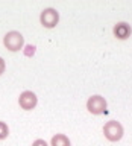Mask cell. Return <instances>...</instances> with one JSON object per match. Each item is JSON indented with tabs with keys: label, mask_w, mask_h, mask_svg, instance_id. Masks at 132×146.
I'll list each match as a JSON object with an SVG mask.
<instances>
[{
	"label": "cell",
	"mask_w": 132,
	"mask_h": 146,
	"mask_svg": "<svg viewBox=\"0 0 132 146\" xmlns=\"http://www.w3.org/2000/svg\"><path fill=\"white\" fill-rule=\"evenodd\" d=\"M3 44L8 50L17 52V50H20L23 47V44H24V36L17 31H11L3 36Z\"/></svg>",
	"instance_id": "1"
},
{
	"label": "cell",
	"mask_w": 132,
	"mask_h": 146,
	"mask_svg": "<svg viewBox=\"0 0 132 146\" xmlns=\"http://www.w3.org/2000/svg\"><path fill=\"white\" fill-rule=\"evenodd\" d=\"M103 134L109 141H118L123 137V126L117 120H109L103 126Z\"/></svg>",
	"instance_id": "2"
},
{
	"label": "cell",
	"mask_w": 132,
	"mask_h": 146,
	"mask_svg": "<svg viewBox=\"0 0 132 146\" xmlns=\"http://www.w3.org/2000/svg\"><path fill=\"white\" fill-rule=\"evenodd\" d=\"M86 110L94 114V116H99V114L106 113V100L105 98H102L100 94H94L86 100Z\"/></svg>",
	"instance_id": "3"
},
{
	"label": "cell",
	"mask_w": 132,
	"mask_h": 146,
	"mask_svg": "<svg viewBox=\"0 0 132 146\" xmlns=\"http://www.w3.org/2000/svg\"><path fill=\"white\" fill-rule=\"evenodd\" d=\"M40 21H41V25H43L44 27L52 29V27H55L58 25L59 14H58L56 9H53V8H46L44 11L41 12V15H40Z\"/></svg>",
	"instance_id": "4"
},
{
	"label": "cell",
	"mask_w": 132,
	"mask_h": 146,
	"mask_svg": "<svg viewBox=\"0 0 132 146\" xmlns=\"http://www.w3.org/2000/svg\"><path fill=\"white\" fill-rule=\"evenodd\" d=\"M18 104H20V107L23 110H26V111H29V110H34L36 107V104H38V98H36V94L34 91H23L20 94V98H18Z\"/></svg>",
	"instance_id": "5"
},
{
	"label": "cell",
	"mask_w": 132,
	"mask_h": 146,
	"mask_svg": "<svg viewBox=\"0 0 132 146\" xmlns=\"http://www.w3.org/2000/svg\"><path fill=\"white\" fill-rule=\"evenodd\" d=\"M112 32H114V35H116V38L126 40V38H129V36H131L132 29H131V26L127 25L126 21H120V23H117V25L114 26Z\"/></svg>",
	"instance_id": "6"
},
{
	"label": "cell",
	"mask_w": 132,
	"mask_h": 146,
	"mask_svg": "<svg viewBox=\"0 0 132 146\" xmlns=\"http://www.w3.org/2000/svg\"><path fill=\"white\" fill-rule=\"evenodd\" d=\"M50 146H71V143H70V139L65 134H56L52 137Z\"/></svg>",
	"instance_id": "7"
},
{
	"label": "cell",
	"mask_w": 132,
	"mask_h": 146,
	"mask_svg": "<svg viewBox=\"0 0 132 146\" xmlns=\"http://www.w3.org/2000/svg\"><path fill=\"white\" fill-rule=\"evenodd\" d=\"M8 134H9V128H8V125H6L5 122L0 120V140L6 139Z\"/></svg>",
	"instance_id": "8"
},
{
	"label": "cell",
	"mask_w": 132,
	"mask_h": 146,
	"mask_svg": "<svg viewBox=\"0 0 132 146\" xmlns=\"http://www.w3.org/2000/svg\"><path fill=\"white\" fill-rule=\"evenodd\" d=\"M32 146H49V145H47V141H46V140L38 139V140H35L34 143H32Z\"/></svg>",
	"instance_id": "9"
},
{
	"label": "cell",
	"mask_w": 132,
	"mask_h": 146,
	"mask_svg": "<svg viewBox=\"0 0 132 146\" xmlns=\"http://www.w3.org/2000/svg\"><path fill=\"white\" fill-rule=\"evenodd\" d=\"M5 68H6V64H5V59L0 56V76L5 73Z\"/></svg>",
	"instance_id": "10"
}]
</instances>
